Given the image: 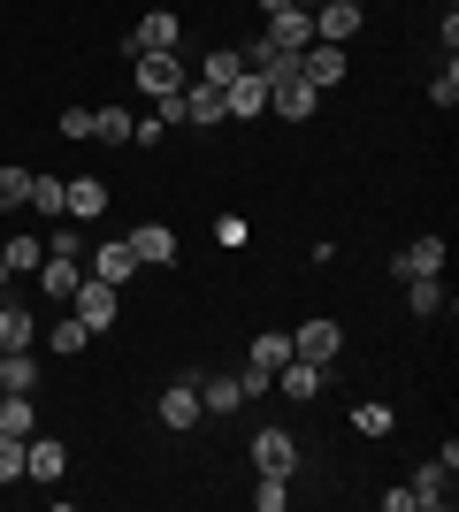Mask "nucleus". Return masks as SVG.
<instances>
[{
  "instance_id": "2eb2a0df",
  "label": "nucleus",
  "mask_w": 459,
  "mask_h": 512,
  "mask_svg": "<svg viewBox=\"0 0 459 512\" xmlns=\"http://www.w3.org/2000/svg\"><path fill=\"white\" fill-rule=\"evenodd\" d=\"M406 490H414V505L444 512V505H452V467H444V459H429V467H421L414 482H406Z\"/></svg>"
},
{
  "instance_id": "c756f323",
  "label": "nucleus",
  "mask_w": 459,
  "mask_h": 512,
  "mask_svg": "<svg viewBox=\"0 0 459 512\" xmlns=\"http://www.w3.org/2000/svg\"><path fill=\"white\" fill-rule=\"evenodd\" d=\"M62 176H31V199H23V207H39V214H62Z\"/></svg>"
},
{
  "instance_id": "1a4fd4ad",
  "label": "nucleus",
  "mask_w": 459,
  "mask_h": 512,
  "mask_svg": "<svg viewBox=\"0 0 459 512\" xmlns=\"http://www.w3.org/2000/svg\"><path fill=\"white\" fill-rule=\"evenodd\" d=\"M268 46L306 54V46H314V16H306V8H276V16H268Z\"/></svg>"
},
{
  "instance_id": "5701e85b",
  "label": "nucleus",
  "mask_w": 459,
  "mask_h": 512,
  "mask_svg": "<svg viewBox=\"0 0 459 512\" xmlns=\"http://www.w3.org/2000/svg\"><path fill=\"white\" fill-rule=\"evenodd\" d=\"M0 390H23V398H31V390H39V360H31V352H0Z\"/></svg>"
},
{
  "instance_id": "bb28decb",
  "label": "nucleus",
  "mask_w": 459,
  "mask_h": 512,
  "mask_svg": "<svg viewBox=\"0 0 459 512\" xmlns=\"http://www.w3.org/2000/svg\"><path fill=\"white\" fill-rule=\"evenodd\" d=\"M406 306H414V314H444V276H406Z\"/></svg>"
},
{
  "instance_id": "7c9ffc66",
  "label": "nucleus",
  "mask_w": 459,
  "mask_h": 512,
  "mask_svg": "<svg viewBox=\"0 0 459 512\" xmlns=\"http://www.w3.org/2000/svg\"><path fill=\"white\" fill-rule=\"evenodd\" d=\"M46 344H54V352H85V344H92V329H85L77 314H69V321H54V329H46Z\"/></svg>"
},
{
  "instance_id": "0eeeda50",
  "label": "nucleus",
  "mask_w": 459,
  "mask_h": 512,
  "mask_svg": "<svg viewBox=\"0 0 459 512\" xmlns=\"http://www.w3.org/2000/svg\"><path fill=\"white\" fill-rule=\"evenodd\" d=\"M314 100H322V92L306 85L299 69H291V77H276V85H268V107H276L284 123H306V115H314Z\"/></svg>"
},
{
  "instance_id": "6ab92c4d",
  "label": "nucleus",
  "mask_w": 459,
  "mask_h": 512,
  "mask_svg": "<svg viewBox=\"0 0 459 512\" xmlns=\"http://www.w3.org/2000/svg\"><path fill=\"white\" fill-rule=\"evenodd\" d=\"M398 276H444V237H414L398 253Z\"/></svg>"
},
{
  "instance_id": "a211bd4d",
  "label": "nucleus",
  "mask_w": 459,
  "mask_h": 512,
  "mask_svg": "<svg viewBox=\"0 0 459 512\" xmlns=\"http://www.w3.org/2000/svg\"><path fill=\"white\" fill-rule=\"evenodd\" d=\"M92 276H100V283H115V291H123V283L138 276V253H131V237H123V245H100V253H92Z\"/></svg>"
},
{
  "instance_id": "39448f33",
  "label": "nucleus",
  "mask_w": 459,
  "mask_h": 512,
  "mask_svg": "<svg viewBox=\"0 0 459 512\" xmlns=\"http://www.w3.org/2000/svg\"><path fill=\"white\" fill-rule=\"evenodd\" d=\"M69 299H77V321H85L92 337H100V329L115 321V306H123V299H115V283H100V276H85L77 291H69Z\"/></svg>"
},
{
  "instance_id": "f704fd0d",
  "label": "nucleus",
  "mask_w": 459,
  "mask_h": 512,
  "mask_svg": "<svg viewBox=\"0 0 459 512\" xmlns=\"http://www.w3.org/2000/svg\"><path fill=\"white\" fill-rule=\"evenodd\" d=\"M429 100H437V107H459V69H452V62L429 77Z\"/></svg>"
},
{
  "instance_id": "58836bf2",
  "label": "nucleus",
  "mask_w": 459,
  "mask_h": 512,
  "mask_svg": "<svg viewBox=\"0 0 459 512\" xmlns=\"http://www.w3.org/2000/svg\"><path fill=\"white\" fill-rule=\"evenodd\" d=\"M352 8H368V0H352Z\"/></svg>"
},
{
  "instance_id": "aec40b11",
  "label": "nucleus",
  "mask_w": 459,
  "mask_h": 512,
  "mask_svg": "<svg viewBox=\"0 0 459 512\" xmlns=\"http://www.w3.org/2000/svg\"><path fill=\"white\" fill-rule=\"evenodd\" d=\"M0 260H8V276H39L46 237H0Z\"/></svg>"
},
{
  "instance_id": "f8f14e48",
  "label": "nucleus",
  "mask_w": 459,
  "mask_h": 512,
  "mask_svg": "<svg viewBox=\"0 0 459 512\" xmlns=\"http://www.w3.org/2000/svg\"><path fill=\"white\" fill-rule=\"evenodd\" d=\"M77 283H85V268H77V253H54V245H46V260H39V291H46V299H69Z\"/></svg>"
},
{
  "instance_id": "b1692460",
  "label": "nucleus",
  "mask_w": 459,
  "mask_h": 512,
  "mask_svg": "<svg viewBox=\"0 0 459 512\" xmlns=\"http://www.w3.org/2000/svg\"><path fill=\"white\" fill-rule=\"evenodd\" d=\"M238 398H245L238 375H207V383H199V406L207 413H238Z\"/></svg>"
},
{
  "instance_id": "9d476101",
  "label": "nucleus",
  "mask_w": 459,
  "mask_h": 512,
  "mask_svg": "<svg viewBox=\"0 0 459 512\" xmlns=\"http://www.w3.org/2000/svg\"><path fill=\"white\" fill-rule=\"evenodd\" d=\"M62 467H69V451L54 436H23V474L31 482H62Z\"/></svg>"
},
{
  "instance_id": "f257e3e1",
  "label": "nucleus",
  "mask_w": 459,
  "mask_h": 512,
  "mask_svg": "<svg viewBox=\"0 0 459 512\" xmlns=\"http://www.w3.org/2000/svg\"><path fill=\"white\" fill-rule=\"evenodd\" d=\"M337 344H345V329H337L329 314H314V321H299V329H291V360L329 367V360H337Z\"/></svg>"
},
{
  "instance_id": "c85d7f7f",
  "label": "nucleus",
  "mask_w": 459,
  "mask_h": 512,
  "mask_svg": "<svg viewBox=\"0 0 459 512\" xmlns=\"http://www.w3.org/2000/svg\"><path fill=\"white\" fill-rule=\"evenodd\" d=\"M238 69H245V54H230V46H222V54H207V62H199V85H215V92H222Z\"/></svg>"
},
{
  "instance_id": "6e6552de",
  "label": "nucleus",
  "mask_w": 459,
  "mask_h": 512,
  "mask_svg": "<svg viewBox=\"0 0 459 512\" xmlns=\"http://www.w3.org/2000/svg\"><path fill=\"white\" fill-rule=\"evenodd\" d=\"M131 253H138V268H169V260H176V230H169V222H138Z\"/></svg>"
},
{
  "instance_id": "f3484780",
  "label": "nucleus",
  "mask_w": 459,
  "mask_h": 512,
  "mask_svg": "<svg viewBox=\"0 0 459 512\" xmlns=\"http://www.w3.org/2000/svg\"><path fill=\"white\" fill-rule=\"evenodd\" d=\"M199 383H176V390H161V428H199Z\"/></svg>"
},
{
  "instance_id": "9b49d317",
  "label": "nucleus",
  "mask_w": 459,
  "mask_h": 512,
  "mask_svg": "<svg viewBox=\"0 0 459 512\" xmlns=\"http://www.w3.org/2000/svg\"><path fill=\"white\" fill-rule=\"evenodd\" d=\"M360 16H368V8H352V0H322V8H314V39L345 46L352 31H360Z\"/></svg>"
},
{
  "instance_id": "4c0bfd02",
  "label": "nucleus",
  "mask_w": 459,
  "mask_h": 512,
  "mask_svg": "<svg viewBox=\"0 0 459 512\" xmlns=\"http://www.w3.org/2000/svg\"><path fill=\"white\" fill-rule=\"evenodd\" d=\"M0 283H8V260H0Z\"/></svg>"
},
{
  "instance_id": "c9c22d12",
  "label": "nucleus",
  "mask_w": 459,
  "mask_h": 512,
  "mask_svg": "<svg viewBox=\"0 0 459 512\" xmlns=\"http://www.w3.org/2000/svg\"><path fill=\"white\" fill-rule=\"evenodd\" d=\"M16 474H23V436L0 428V482H16Z\"/></svg>"
},
{
  "instance_id": "e433bc0d",
  "label": "nucleus",
  "mask_w": 459,
  "mask_h": 512,
  "mask_svg": "<svg viewBox=\"0 0 459 512\" xmlns=\"http://www.w3.org/2000/svg\"><path fill=\"white\" fill-rule=\"evenodd\" d=\"M276 8H291V0H261V16H276Z\"/></svg>"
},
{
  "instance_id": "7ed1b4c3",
  "label": "nucleus",
  "mask_w": 459,
  "mask_h": 512,
  "mask_svg": "<svg viewBox=\"0 0 459 512\" xmlns=\"http://www.w3.org/2000/svg\"><path fill=\"white\" fill-rule=\"evenodd\" d=\"M345 69H352V54H345V46H329V39H314V46L299 54V77H306L314 92H329L337 77H345Z\"/></svg>"
},
{
  "instance_id": "ddd939ff",
  "label": "nucleus",
  "mask_w": 459,
  "mask_h": 512,
  "mask_svg": "<svg viewBox=\"0 0 459 512\" xmlns=\"http://www.w3.org/2000/svg\"><path fill=\"white\" fill-rule=\"evenodd\" d=\"M62 214L69 222H100V214H108V184H100V176H77L62 192Z\"/></svg>"
},
{
  "instance_id": "a878e982",
  "label": "nucleus",
  "mask_w": 459,
  "mask_h": 512,
  "mask_svg": "<svg viewBox=\"0 0 459 512\" xmlns=\"http://www.w3.org/2000/svg\"><path fill=\"white\" fill-rule=\"evenodd\" d=\"M131 107H92V138H108V146H131Z\"/></svg>"
},
{
  "instance_id": "4be33fe9",
  "label": "nucleus",
  "mask_w": 459,
  "mask_h": 512,
  "mask_svg": "<svg viewBox=\"0 0 459 512\" xmlns=\"http://www.w3.org/2000/svg\"><path fill=\"white\" fill-rule=\"evenodd\" d=\"M245 69H253V77H268V85H276V77H291V69H299V54H284V46H245Z\"/></svg>"
},
{
  "instance_id": "412c9836",
  "label": "nucleus",
  "mask_w": 459,
  "mask_h": 512,
  "mask_svg": "<svg viewBox=\"0 0 459 512\" xmlns=\"http://www.w3.org/2000/svg\"><path fill=\"white\" fill-rule=\"evenodd\" d=\"M31 344H39V321L23 306H0V352H31Z\"/></svg>"
},
{
  "instance_id": "72a5a7b5",
  "label": "nucleus",
  "mask_w": 459,
  "mask_h": 512,
  "mask_svg": "<svg viewBox=\"0 0 459 512\" xmlns=\"http://www.w3.org/2000/svg\"><path fill=\"white\" fill-rule=\"evenodd\" d=\"M352 428H360V436H391V406H360V413H352Z\"/></svg>"
},
{
  "instance_id": "393cba45",
  "label": "nucleus",
  "mask_w": 459,
  "mask_h": 512,
  "mask_svg": "<svg viewBox=\"0 0 459 512\" xmlns=\"http://www.w3.org/2000/svg\"><path fill=\"white\" fill-rule=\"evenodd\" d=\"M184 123H230L215 85H184Z\"/></svg>"
},
{
  "instance_id": "4468645a",
  "label": "nucleus",
  "mask_w": 459,
  "mask_h": 512,
  "mask_svg": "<svg viewBox=\"0 0 459 512\" xmlns=\"http://www.w3.org/2000/svg\"><path fill=\"white\" fill-rule=\"evenodd\" d=\"M276 390H284L291 406H314V398H322V367L314 360H284L276 367Z\"/></svg>"
},
{
  "instance_id": "f03ea898",
  "label": "nucleus",
  "mask_w": 459,
  "mask_h": 512,
  "mask_svg": "<svg viewBox=\"0 0 459 512\" xmlns=\"http://www.w3.org/2000/svg\"><path fill=\"white\" fill-rule=\"evenodd\" d=\"M222 115H230V123H253V115H268V77L238 69V77L222 85Z\"/></svg>"
},
{
  "instance_id": "473e14b6",
  "label": "nucleus",
  "mask_w": 459,
  "mask_h": 512,
  "mask_svg": "<svg viewBox=\"0 0 459 512\" xmlns=\"http://www.w3.org/2000/svg\"><path fill=\"white\" fill-rule=\"evenodd\" d=\"M253 505H261V512H284V505H291V482H284V474H261V490H253Z\"/></svg>"
},
{
  "instance_id": "20e7f679",
  "label": "nucleus",
  "mask_w": 459,
  "mask_h": 512,
  "mask_svg": "<svg viewBox=\"0 0 459 512\" xmlns=\"http://www.w3.org/2000/svg\"><path fill=\"white\" fill-rule=\"evenodd\" d=\"M131 69H138V85H146L153 100L184 92V62H176V46H169V54H131Z\"/></svg>"
},
{
  "instance_id": "423d86ee",
  "label": "nucleus",
  "mask_w": 459,
  "mask_h": 512,
  "mask_svg": "<svg viewBox=\"0 0 459 512\" xmlns=\"http://www.w3.org/2000/svg\"><path fill=\"white\" fill-rule=\"evenodd\" d=\"M253 467H261V474H284V482H291V467H299L291 428H261V436H253Z\"/></svg>"
},
{
  "instance_id": "dca6fc26",
  "label": "nucleus",
  "mask_w": 459,
  "mask_h": 512,
  "mask_svg": "<svg viewBox=\"0 0 459 512\" xmlns=\"http://www.w3.org/2000/svg\"><path fill=\"white\" fill-rule=\"evenodd\" d=\"M169 46H176V16H169V8L138 16V31H131V54H169Z\"/></svg>"
},
{
  "instance_id": "cd10ccee",
  "label": "nucleus",
  "mask_w": 459,
  "mask_h": 512,
  "mask_svg": "<svg viewBox=\"0 0 459 512\" xmlns=\"http://www.w3.org/2000/svg\"><path fill=\"white\" fill-rule=\"evenodd\" d=\"M0 428H8V436H31V428H39V413H31L23 390H0Z\"/></svg>"
},
{
  "instance_id": "2f4dec72",
  "label": "nucleus",
  "mask_w": 459,
  "mask_h": 512,
  "mask_svg": "<svg viewBox=\"0 0 459 512\" xmlns=\"http://www.w3.org/2000/svg\"><path fill=\"white\" fill-rule=\"evenodd\" d=\"M31 199V169H0V214Z\"/></svg>"
}]
</instances>
